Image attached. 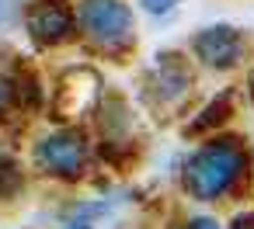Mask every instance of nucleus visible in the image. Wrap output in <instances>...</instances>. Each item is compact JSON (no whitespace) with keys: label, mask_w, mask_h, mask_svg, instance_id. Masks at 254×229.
Wrapping results in <instances>:
<instances>
[{"label":"nucleus","mask_w":254,"mask_h":229,"mask_svg":"<svg viewBox=\"0 0 254 229\" xmlns=\"http://www.w3.org/2000/svg\"><path fill=\"white\" fill-rule=\"evenodd\" d=\"M251 170V153L240 136H216L191 149L181 167V184L191 201H223L230 198Z\"/></svg>","instance_id":"obj_1"},{"label":"nucleus","mask_w":254,"mask_h":229,"mask_svg":"<svg viewBox=\"0 0 254 229\" xmlns=\"http://www.w3.org/2000/svg\"><path fill=\"white\" fill-rule=\"evenodd\" d=\"M77 28L105 56H126L136 46V14L126 0H77Z\"/></svg>","instance_id":"obj_2"},{"label":"nucleus","mask_w":254,"mask_h":229,"mask_svg":"<svg viewBox=\"0 0 254 229\" xmlns=\"http://www.w3.org/2000/svg\"><path fill=\"white\" fill-rule=\"evenodd\" d=\"M35 163L39 170L60 177V181H80L87 174V163H91V139L84 129H73V125H63L49 136L39 139L35 146Z\"/></svg>","instance_id":"obj_3"},{"label":"nucleus","mask_w":254,"mask_h":229,"mask_svg":"<svg viewBox=\"0 0 254 229\" xmlns=\"http://www.w3.org/2000/svg\"><path fill=\"white\" fill-rule=\"evenodd\" d=\"M188 52L212 73H230L247 59V35L233 25H209L188 39Z\"/></svg>","instance_id":"obj_4"},{"label":"nucleus","mask_w":254,"mask_h":229,"mask_svg":"<svg viewBox=\"0 0 254 229\" xmlns=\"http://www.w3.org/2000/svg\"><path fill=\"white\" fill-rule=\"evenodd\" d=\"M28 32L42 46H63L77 35V11H70L66 0H35L25 18Z\"/></svg>","instance_id":"obj_5"},{"label":"nucleus","mask_w":254,"mask_h":229,"mask_svg":"<svg viewBox=\"0 0 254 229\" xmlns=\"http://www.w3.org/2000/svg\"><path fill=\"white\" fill-rule=\"evenodd\" d=\"M191 87H195L191 63H188L181 52H160V56H157V66H153V73H150V94H153L160 104L174 108V104H181V101L191 94Z\"/></svg>","instance_id":"obj_6"},{"label":"nucleus","mask_w":254,"mask_h":229,"mask_svg":"<svg viewBox=\"0 0 254 229\" xmlns=\"http://www.w3.org/2000/svg\"><path fill=\"white\" fill-rule=\"evenodd\" d=\"M230 115H233V91L216 94V97L198 111V118H191V122L185 125V132H188V136H191V132H212V129L226 125V122H230Z\"/></svg>","instance_id":"obj_7"},{"label":"nucleus","mask_w":254,"mask_h":229,"mask_svg":"<svg viewBox=\"0 0 254 229\" xmlns=\"http://www.w3.org/2000/svg\"><path fill=\"white\" fill-rule=\"evenodd\" d=\"M136 7L143 14H150V18H167V14H174L181 7V0H136Z\"/></svg>","instance_id":"obj_8"},{"label":"nucleus","mask_w":254,"mask_h":229,"mask_svg":"<svg viewBox=\"0 0 254 229\" xmlns=\"http://www.w3.org/2000/svg\"><path fill=\"white\" fill-rule=\"evenodd\" d=\"M185 229H223V222L212 219V215H191V219L185 222Z\"/></svg>","instance_id":"obj_9"},{"label":"nucleus","mask_w":254,"mask_h":229,"mask_svg":"<svg viewBox=\"0 0 254 229\" xmlns=\"http://www.w3.org/2000/svg\"><path fill=\"white\" fill-rule=\"evenodd\" d=\"M230 229H254V212H244L230 222Z\"/></svg>","instance_id":"obj_10"},{"label":"nucleus","mask_w":254,"mask_h":229,"mask_svg":"<svg viewBox=\"0 0 254 229\" xmlns=\"http://www.w3.org/2000/svg\"><path fill=\"white\" fill-rule=\"evenodd\" d=\"M247 91H251V104H254V70H251V77H247Z\"/></svg>","instance_id":"obj_11"},{"label":"nucleus","mask_w":254,"mask_h":229,"mask_svg":"<svg viewBox=\"0 0 254 229\" xmlns=\"http://www.w3.org/2000/svg\"><path fill=\"white\" fill-rule=\"evenodd\" d=\"M0 21H4V0H0Z\"/></svg>","instance_id":"obj_12"}]
</instances>
